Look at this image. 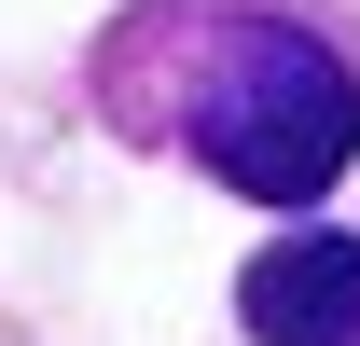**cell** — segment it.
Masks as SVG:
<instances>
[{"label": "cell", "mask_w": 360, "mask_h": 346, "mask_svg": "<svg viewBox=\"0 0 360 346\" xmlns=\"http://www.w3.org/2000/svg\"><path fill=\"white\" fill-rule=\"evenodd\" d=\"M84 125L250 208H319L360 167V28L319 0H125L84 42Z\"/></svg>", "instance_id": "6da1fadb"}, {"label": "cell", "mask_w": 360, "mask_h": 346, "mask_svg": "<svg viewBox=\"0 0 360 346\" xmlns=\"http://www.w3.org/2000/svg\"><path fill=\"white\" fill-rule=\"evenodd\" d=\"M236 333L250 346H360V236L347 222H291L236 277Z\"/></svg>", "instance_id": "7a4b0ae2"}]
</instances>
